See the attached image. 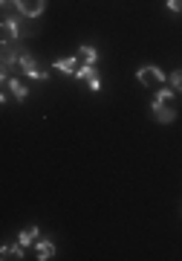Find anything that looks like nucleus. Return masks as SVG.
<instances>
[{"label":"nucleus","mask_w":182,"mask_h":261,"mask_svg":"<svg viewBox=\"0 0 182 261\" xmlns=\"http://www.w3.org/2000/svg\"><path fill=\"white\" fill-rule=\"evenodd\" d=\"M173 96H176V90H173L171 84H168V87H159V93H156L154 105H150L154 119L159 122V125H171L173 116H176V111H173Z\"/></svg>","instance_id":"1"},{"label":"nucleus","mask_w":182,"mask_h":261,"mask_svg":"<svg viewBox=\"0 0 182 261\" xmlns=\"http://www.w3.org/2000/svg\"><path fill=\"white\" fill-rule=\"evenodd\" d=\"M136 79H139V84H145V87H162V84L168 82V75H165L159 67H154V64L139 67V70H136Z\"/></svg>","instance_id":"3"},{"label":"nucleus","mask_w":182,"mask_h":261,"mask_svg":"<svg viewBox=\"0 0 182 261\" xmlns=\"http://www.w3.org/2000/svg\"><path fill=\"white\" fill-rule=\"evenodd\" d=\"M18 9L26 18H41L46 9V0H18Z\"/></svg>","instance_id":"5"},{"label":"nucleus","mask_w":182,"mask_h":261,"mask_svg":"<svg viewBox=\"0 0 182 261\" xmlns=\"http://www.w3.org/2000/svg\"><path fill=\"white\" fill-rule=\"evenodd\" d=\"M165 6L171 12H182V0H165Z\"/></svg>","instance_id":"13"},{"label":"nucleus","mask_w":182,"mask_h":261,"mask_svg":"<svg viewBox=\"0 0 182 261\" xmlns=\"http://www.w3.org/2000/svg\"><path fill=\"white\" fill-rule=\"evenodd\" d=\"M168 84H171V87L176 90V93H182V70H176V73L168 75Z\"/></svg>","instance_id":"12"},{"label":"nucleus","mask_w":182,"mask_h":261,"mask_svg":"<svg viewBox=\"0 0 182 261\" xmlns=\"http://www.w3.org/2000/svg\"><path fill=\"white\" fill-rule=\"evenodd\" d=\"M23 250H26V247L18 241L15 247H3V250H0V258H23Z\"/></svg>","instance_id":"9"},{"label":"nucleus","mask_w":182,"mask_h":261,"mask_svg":"<svg viewBox=\"0 0 182 261\" xmlns=\"http://www.w3.org/2000/svg\"><path fill=\"white\" fill-rule=\"evenodd\" d=\"M35 250H38V258H41V261H49L55 255V244L52 241H38Z\"/></svg>","instance_id":"8"},{"label":"nucleus","mask_w":182,"mask_h":261,"mask_svg":"<svg viewBox=\"0 0 182 261\" xmlns=\"http://www.w3.org/2000/svg\"><path fill=\"white\" fill-rule=\"evenodd\" d=\"M3 84H6V87H9V93L15 96V99H18V102H26L29 90H26V84L20 82V79H12V75H9V79H6V82H3Z\"/></svg>","instance_id":"7"},{"label":"nucleus","mask_w":182,"mask_h":261,"mask_svg":"<svg viewBox=\"0 0 182 261\" xmlns=\"http://www.w3.org/2000/svg\"><path fill=\"white\" fill-rule=\"evenodd\" d=\"M81 64H84L81 56H70V58H58V61H52V70H61V73H75Z\"/></svg>","instance_id":"6"},{"label":"nucleus","mask_w":182,"mask_h":261,"mask_svg":"<svg viewBox=\"0 0 182 261\" xmlns=\"http://www.w3.org/2000/svg\"><path fill=\"white\" fill-rule=\"evenodd\" d=\"M78 56H81L84 64H96V58H99V53H96V47H90V44H84V47H78Z\"/></svg>","instance_id":"11"},{"label":"nucleus","mask_w":182,"mask_h":261,"mask_svg":"<svg viewBox=\"0 0 182 261\" xmlns=\"http://www.w3.org/2000/svg\"><path fill=\"white\" fill-rule=\"evenodd\" d=\"M18 241L23 244V247H29V244H38V226H26V229L18 235Z\"/></svg>","instance_id":"10"},{"label":"nucleus","mask_w":182,"mask_h":261,"mask_svg":"<svg viewBox=\"0 0 182 261\" xmlns=\"http://www.w3.org/2000/svg\"><path fill=\"white\" fill-rule=\"evenodd\" d=\"M18 70L23 75H29V79H38V82H46V79H49V73H46V70H41V64L35 61V56H32V53H26V49L20 53Z\"/></svg>","instance_id":"2"},{"label":"nucleus","mask_w":182,"mask_h":261,"mask_svg":"<svg viewBox=\"0 0 182 261\" xmlns=\"http://www.w3.org/2000/svg\"><path fill=\"white\" fill-rule=\"evenodd\" d=\"M73 75L78 79V82H87V84H90L93 93H99V90H101V79H99V70H96V64H81Z\"/></svg>","instance_id":"4"}]
</instances>
